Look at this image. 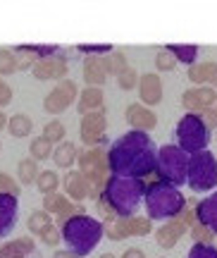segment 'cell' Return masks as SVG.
Returning <instances> with one entry per match:
<instances>
[{"instance_id":"obj_11","label":"cell","mask_w":217,"mask_h":258,"mask_svg":"<svg viewBox=\"0 0 217 258\" xmlns=\"http://www.w3.org/2000/svg\"><path fill=\"white\" fill-rule=\"evenodd\" d=\"M69 72V64L62 55H50V57H38L36 62L31 64V74L38 82H60Z\"/></svg>"},{"instance_id":"obj_3","label":"cell","mask_w":217,"mask_h":258,"mask_svg":"<svg viewBox=\"0 0 217 258\" xmlns=\"http://www.w3.org/2000/svg\"><path fill=\"white\" fill-rule=\"evenodd\" d=\"M60 234L67 249L77 253V256L86 258L89 253L98 249L100 239H103V222L96 220L93 215L86 213H72L67 220L60 225Z\"/></svg>"},{"instance_id":"obj_31","label":"cell","mask_w":217,"mask_h":258,"mask_svg":"<svg viewBox=\"0 0 217 258\" xmlns=\"http://www.w3.org/2000/svg\"><path fill=\"white\" fill-rule=\"evenodd\" d=\"M53 153V144L45 137H36L31 139V146H29V156L34 160H48V156Z\"/></svg>"},{"instance_id":"obj_35","label":"cell","mask_w":217,"mask_h":258,"mask_svg":"<svg viewBox=\"0 0 217 258\" xmlns=\"http://www.w3.org/2000/svg\"><path fill=\"white\" fill-rule=\"evenodd\" d=\"M64 134H67V129H64V124L60 120H50L45 122L43 127V137L50 141V144H60V141H64Z\"/></svg>"},{"instance_id":"obj_46","label":"cell","mask_w":217,"mask_h":258,"mask_svg":"<svg viewBox=\"0 0 217 258\" xmlns=\"http://www.w3.org/2000/svg\"><path fill=\"white\" fill-rule=\"evenodd\" d=\"M122 258H146V253L141 249H136V246H134V249H127V251H124V256H122Z\"/></svg>"},{"instance_id":"obj_45","label":"cell","mask_w":217,"mask_h":258,"mask_svg":"<svg viewBox=\"0 0 217 258\" xmlns=\"http://www.w3.org/2000/svg\"><path fill=\"white\" fill-rule=\"evenodd\" d=\"M79 50L86 53V55H105V53H110L112 48L110 46H79Z\"/></svg>"},{"instance_id":"obj_30","label":"cell","mask_w":217,"mask_h":258,"mask_svg":"<svg viewBox=\"0 0 217 258\" xmlns=\"http://www.w3.org/2000/svg\"><path fill=\"white\" fill-rule=\"evenodd\" d=\"M34 184L38 186V191L41 194L57 191V186H60V177H57V172H53V170H41Z\"/></svg>"},{"instance_id":"obj_33","label":"cell","mask_w":217,"mask_h":258,"mask_svg":"<svg viewBox=\"0 0 217 258\" xmlns=\"http://www.w3.org/2000/svg\"><path fill=\"white\" fill-rule=\"evenodd\" d=\"M38 239L43 241L45 246H50V249H55V246H60V241H62V234H60V227L55 225V222H50V225H45L43 230L36 234Z\"/></svg>"},{"instance_id":"obj_52","label":"cell","mask_w":217,"mask_h":258,"mask_svg":"<svg viewBox=\"0 0 217 258\" xmlns=\"http://www.w3.org/2000/svg\"><path fill=\"white\" fill-rule=\"evenodd\" d=\"M215 237H217V234H215ZM212 244H215V246H217V239H215V241H212Z\"/></svg>"},{"instance_id":"obj_5","label":"cell","mask_w":217,"mask_h":258,"mask_svg":"<svg viewBox=\"0 0 217 258\" xmlns=\"http://www.w3.org/2000/svg\"><path fill=\"white\" fill-rule=\"evenodd\" d=\"M186 186L196 194L217 189V158H215V153H210L208 148L189 153Z\"/></svg>"},{"instance_id":"obj_36","label":"cell","mask_w":217,"mask_h":258,"mask_svg":"<svg viewBox=\"0 0 217 258\" xmlns=\"http://www.w3.org/2000/svg\"><path fill=\"white\" fill-rule=\"evenodd\" d=\"M189 234H191V239L198 241V244H212V241H215V232L208 230L205 225H200L198 220L189 227Z\"/></svg>"},{"instance_id":"obj_17","label":"cell","mask_w":217,"mask_h":258,"mask_svg":"<svg viewBox=\"0 0 217 258\" xmlns=\"http://www.w3.org/2000/svg\"><path fill=\"white\" fill-rule=\"evenodd\" d=\"M19 218V199L15 194L0 191V237H8L15 230Z\"/></svg>"},{"instance_id":"obj_15","label":"cell","mask_w":217,"mask_h":258,"mask_svg":"<svg viewBox=\"0 0 217 258\" xmlns=\"http://www.w3.org/2000/svg\"><path fill=\"white\" fill-rule=\"evenodd\" d=\"M136 89H138V98H141V103L148 105V108H153V105H158V103H163V79H160V74L148 72V74H143V77H138Z\"/></svg>"},{"instance_id":"obj_10","label":"cell","mask_w":217,"mask_h":258,"mask_svg":"<svg viewBox=\"0 0 217 258\" xmlns=\"http://www.w3.org/2000/svg\"><path fill=\"white\" fill-rule=\"evenodd\" d=\"M108 132V112L105 110H91L82 115L79 122V137L84 146H100Z\"/></svg>"},{"instance_id":"obj_50","label":"cell","mask_w":217,"mask_h":258,"mask_svg":"<svg viewBox=\"0 0 217 258\" xmlns=\"http://www.w3.org/2000/svg\"><path fill=\"white\" fill-rule=\"evenodd\" d=\"M212 89H215V91H217V79H215V82H212Z\"/></svg>"},{"instance_id":"obj_20","label":"cell","mask_w":217,"mask_h":258,"mask_svg":"<svg viewBox=\"0 0 217 258\" xmlns=\"http://www.w3.org/2000/svg\"><path fill=\"white\" fill-rule=\"evenodd\" d=\"M193 213H196V220L200 225H205L208 230H212L217 234V191L208 194L200 203H196Z\"/></svg>"},{"instance_id":"obj_6","label":"cell","mask_w":217,"mask_h":258,"mask_svg":"<svg viewBox=\"0 0 217 258\" xmlns=\"http://www.w3.org/2000/svg\"><path fill=\"white\" fill-rule=\"evenodd\" d=\"M186 167H189V153L184 148H179L177 144H165L163 148H158L155 175L163 182L184 186L186 184Z\"/></svg>"},{"instance_id":"obj_42","label":"cell","mask_w":217,"mask_h":258,"mask_svg":"<svg viewBox=\"0 0 217 258\" xmlns=\"http://www.w3.org/2000/svg\"><path fill=\"white\" fill-rule=\"evenodd\" d=\"M200 117H203V122L208 124L210 132L217 129V110L215 108H205V110H200Z\"/></svg>"},{"instance_id":"obj_29","label":"cell","mask_w":217,"mask_h":258,"mask_svg":"<svg viewBox=\"0 0 217 258\" xmlns=\"http://www.w3.org/2000/svg\"><path fill=\"white\" fill-rule=\"evenodd\" d=\"M127 230L129 237H148V234H153V220L131 215V218H127Z\"/></svg>"},{"instance_id":"obj_41","label":"cell","mask_w":217,"mask_h":258,"mask_svg":"<svg viewBox=\"0 0 217 258\" xmlns=\"http://www.w3.org/2000/svg\"><path fill=\"white\" fill-rule=\"evenodd\" d=\"M96 208H98V213H100V218H103V222H105V220H112V218H117V215L112 213V208L108 206V201L103 199V194H100L98 199H96Z\"/></svg>"},{"instance_id":"obj_22","label":"cell","mask_w":217,"mask_h":258,"mask_svg":"<svg viewBox=\"0 0 217 258\" xmlns=\"http://www.w3.org/2000/svg\"><path fill=\"white\" fill-rule=\"evenodd\" d=\"M103 103H105V93L100 86H86L79 96H77V110L79 115L91 110H103Z\"/></svg>"},{"instance_id":"obj_2","label":"cell","mask_w":217,"mask_h":258,"mask_svg":"<svg viewBox=\"0 0 217 258\" xmlns=\"http://www.w3.org/2000/svg\"><path fill=\"white\" fill-rule=\"evenodd\" d=\"M100 194L117 218H131L138 213L141 203H143L146 184L141 177H124L110 172Z\"/></svg>"},{"instance_id":"obj_34","label":"cell","mask_w":217,"mask_h":258,"mask_svg":"<svg viewBox=\"0 0 217 258\" xmlns=\"http://www.w3.org/2000/svg\"><path fill=\"white\" fill-rule=\"evenodd\" d=\"M17 72V53L10 48H0V77H10Z\"/></svg>"},{"instance_id":"obj_21","label":"cell","mask_w":217,"mask_h":258,"mask_svg":"<svg viewBox=\"0 0 217 258\" xmlns=\"http://www.w3.org/2000/svg\"><path fill=\"white\" fill-rule=\"evenodd\" d=\"M36 253V244L31 239V234L27 237H17L15 241L0 244V258H27Z\"/></svg>"},{"instance_id":"obj_9","label":"cell","mask_w":217,"mask_h":258,"mask_svg":"<svg viewBox=\"0 0 217 258\" xmlns=\"http://www.w3.org/2000/svg\"><path fill=\"white\" fill-rule=\"evenodd\" d=\"M77 96H79V86L72 82V79H60L55 84V89L43 98V110L48 115H60L64 112L69 105L77 103Z\"/></svg>"},{"instance_id":"obj_43","label":"cell","mask_w":217,"mask_h":258,"mask_svg":"<svg viewBox=\"0 0 217 258\" xmlns=\"http://www.w3.org/2000/svg\"><path fill=\"white\" fill-rule=\"evenodd\" d=\"M12 103V89H10V84L3 82V77H0V108H5Z\"/></svg>"},{"instance_id":"obj_49","label":"cell","mask_w":217,"mask_h":258,"mask_svg":"<svg viewBox=\"0 0 217 258\" xmlns=\"http://www.w3.org/2000/svg\"><path fill=\"white\" fill-rule=\"evenodd\" d=\"M100 258H117V256H115V253H103Z\"/></svg>"},{"instance_id":"obj_26","label":"cell","mask_w":217,"mask_h":258,"mask_svg":"<svg viewBox=\"0 0 217 258\" xmlns=\"http://www.w3.org/2000/svg\"><path fill=\"white\" fill-rule=\"evenodd\" d=\"M165 48L177 57V62L193 64L198 60V46H193V43H170V46H165Z\"/></svg>"},{"instance_id":"obj_39","label":"cell","mask_w":217,"mask_h":258,"mask_svg":"<svg viewBox=\"0 0 217 258\" xmlns=\"http://www.w3.org/2000/svg\"><path fill=\"white\" fill-rule=\"evenodd\" d=\"M186 258H217V246L215 244H198V241H193V246H191Z\"/></svg>"},{"instance_id":"obj_8","label":"cell","mask_w":217,"mask_h":258,"mask_svg":"<svg viewBox=\"0 0 217 258\" xmlns=\"http://www.w3.org/2000/svg\"><path fill=\"white\" fill-rule=\"evenodd\" d=\"M77 165H79V172H82L89 184L93 186L96 196H100L103 186H105V179H108V153L100 146H84L79 153H77Z\"/></svg>"},{"instance_id":"obj_14","label":"cell","mask_w":217,"mask_h":258,"mask_svg":"<svg viewBox=\"0 0 217 258\" xmlns=\"http://www.w3.org/2000/svg\"><path fill=\"white\" fill-rule=\"evenodd\" d=\"M217 101V91L212 86H193V89H186L184 96H181V105L186 112H200L205 108H212Z\"/></svg>"},{"instance_id":"obj_19","label":"cell","mask_w":217,"mask_h":258,"mask_svg":"<svg viewBox=\"0 0 217 258\" xmlns=\"http://www.w3.org/2000/svg\"><path fill=\"white\" fill-rule=\"evenodd\" d=\"M108 67H105V60L103 55H86L84 60V79L89 86H103L108 82Z\"/></svg>"},{"instance_id":"obj_23","label":"cell","mask_w":217,"mask_h":258,"mask_svg":"<svg viewBox=\"0 0 217 258\" xmlns=\"http://www.w3.org/2000/svg\"><path fill=\"white\" fill-rule=\"evenodd\" d=\"M189 79L196 86H212L217 79V62H193L189 64Z\"/></svg>"},{"instance_id":"obj_37","label":"cell","mask_w":217,"mask_h":258,"mask_svg":"<svg viewBox=\"0 0 217 258\" xmlns=\"http://www.w3.org/2000/svg\"><path fill=\"white\" fill-rule=\"evenodd\" d=\"M177 64H179L177 62V57H174L167 48H163V50L155 53V67H158V72H172Z\"/></svg>"},{"instance_id":"obj_28","label":"cell","mask_w":217,"mask_h":258,"mask_svg":"<svg viewBox=\"0 0 217 258\" xmlns=\"http://www.w3.org/2000/svg\"><path fill=\"white\" fill-rule=\"evenodd\" d=\"M103 60H105V67H108L110 77H117V74H122L129 67V60L122 50H110V53L103 55Z\"/></svg>"},{"instance_id":"obj_27","label":"cell","mask_w":217,"mask_h":258,"mask_svg":"<svg viewBox=\"0 0 217 258\" xmlns=\"http://www.w3.org/2000/svg\"><path fill=\"white\" fill-rule=\"evenodd\" d=\"M38 160H34V158L29 156L24 158V160H19V165H17V179H19V184H34L36 182V177H38Z\"/></svg>"},{"instance_id":"obj_24","label":"cell","mask_w":217,"mask_h":258,"mask_svg":"<svg viewBox=\"0 0 217 258\" xmlns=\"http://www.w3.org/2000/svg\"><path fill=\"white\" fill-rule=\"evenodd\" d=\"M77 153H79V148L74 146L72 141H60L57 146H53V163L57 167H62V170H69V167L77 163Z\"/></svg>"},{"instance_id":"obj_44","label":"cell","mask_w":217,"mask_h":258,"mask_svg":"<svg viewBox=\"0 0 217 258\" xmlns=\"http://www.w3.org/2000/svg\"><path fill=\"white\" fill-rule=\"evenodd\" d=\"M19 53H24V50H19ZM38 57L36 55H31V53H24V55H17V70L19 72H24V70H29V67H31V64L36 62Z\"/></svg>"},{"instance_id":"obj_47","label":"cell","mask_w":217,"mask_h":258,"mask_svg":"<svg viewBox=\"0 0 217 258\" xmlns=\"http://www.w3.org/2000/svg\"><path fill=\"white\" fill-rule=\"evenodd\" d=\"M53 258H82V256H77V253H72V251H69V249H67V251H55V253H53Z\"/></svg>"},{"instance_id":"obj_16","label":"cell","mask_w":217,"mask_h":258,"mask_svg":"<svg viewBox=\"0 0 217 258\" xmlns=\"http://www.w3.org/2000/svg\"><path fill=\"white\" fill-rule=\"evenodd\" d=\"M153 232H155V241H158L160 249H174L177 241L189 232V225H184L179 218H172V220H163V225Z\"/></svg>"},{"instance_id":"obj_18","label":"cell","mask_w":217,"mask_h":258,"mask_svg":"<svg viewBox=\"0 0 217 258\" xmlns=\"http://www.w3.org/2000/svg\"><path fill=\"white\" fill-rule=\"evenodd\" d=\"M124 117H127L129 127L131 129H143V132H151L155 129L158 124V117H155V112L143 105V103H131L127 105V112H124Z\"/></svg>"},{"instance_id":"obj_7","label":"cell","mask_w":217,"mask_h":258,"mask_svg":"<svg viewBox=\"0 0 217 258\" xmlns=\"http://www.w3.org/2000/svg\"><path fill=\"white\" fill-rule=\"evenodd\" d=\"M174 137H177V146L179 148H184L186 153H196V151L208 148L212 134H210L208 124L203 122L200 112H186V115H181V120L177 122Z\"/></svg>"},{"instance_id":"obj_4","label":"cell","mask_w":217,"mask_h":258,"mask_svg":"<svg viewBox=\"0 0 217 258\" xmlns=\"http://www.w3.org/2000/svg\"><path fill=\"white\" fill-rule=\"evenodd\" d=\"M143 201H146V213L151 220H172L177 218L184 208H186V196L181 194L179 186L170 184V182H151L146 184V194H143Z\"/></svg>"},{"instance_id":"obj_48","label":"cell","mask_w":217,"mask_h":258,"mask_svg":"<svg viewBox=\"0 0 217 258\" xmlns=\"http://www.w3.org/2000/svg\"><path fill=\"white\" fill-rule=\"evenodd\" d=\"M5 127H8V115H5V112L0 110V132H3Z\"/></svg>"},{"instance_id":"obj_53","label":"cell","mask_w":217,"mask_h":258,"mask_svg":"<svg viewBox=\"0 0 217 258\" xmlns=\"http://www.w3.org/2000/svg\"><path fill=\"white\" fill-rule=\"evenodd\" d=\"M0 148H3V144H0Z\"/></svg>"},{"instance_id":"obj_40","label":"cell","mask_w":217,"mask_h":258,"mask_svg":"<svg viewBox=\"0 0 217 258\" xmlns=\"http://www.w3.org/2000/svg\"><path fill=\"white\" fill-rule=\"evenodd\" d=\"M0 191L19 196V182H17V179H12L8 172H0Z\"/></svg>"},{"instance_id":"obj_32","label":"cell","mask_w":217,"mask_h":258,"mask_svg":"<svg viewBox=\"0 0 217 258\" xmlns=\"http://www.w3.org/2000/svg\"><path fill=\"white\" fill-rule=\"evenodd\" d=\"M53 222V218H50V213L48 211H34L31 215H29V220H27V230H29V234H38V232L43 230L45 225H50Z\"/></svg>"},{"instance_id":"obj_1","label":"cell","mask_w":217,"mask_h":258,"mask_svg":"<svg viewBox=\"0 0 217 258\" xmlns=\"http://www.w3.org/2000/svg\"><path fill=\"white\" fill-rule=\"evenodd\" d=\"M155 163L158 146L143 129H129L108 148V170L112 175L146 179L155 172Z\"/></svg>"},{"instance_id":"obj_13","label":"cell","mask_w":217,"mask_h":258,"mask_svg":"<svg viewBox=\"0 0 217 258\" xmlns=\"http://www.w3.org/2000/svg\"><path fill=\"white\" fill-rule=\"evenodd\" d=\"M43 211H48L50 215H57V227L62 225L72 213H79V211H84L79 203H74L72 199H67L64 194H60V191H50V194H43Z\"/></svg>"},{"instance_id":"obj_38","label":"cell","mask_w":217,"mask_h":258,"mask_svg":"<svg viewBox=\"0 0 217 258\" xmlns=\"http://www.w3.org/2000/svg\"><path fill=\"white\" fill-rule=\"evenodd\" d=\"M138 77L141 74L136 72L134 67H127L122 74H117V86L122 91H131V89H136V84H138Z\"/></svg>"},{"instance_id":"obj_12","label":"cell","mask_w":217,"mask_h":258,"mask_svg":"<svg viewBox=\"0 0 217 258\" xmlns=\"http://www.w3.org/2000/svg\"><path fill=\"white\" fill-rule=\"evenodd\" d=\"M60 184H62V189L67 191L64 196H67V199H72L74 203L89 201V199H93V201H96V199H98V196H96V191H93V186L89 184V179H86L79 170H69Z\"/></svg>"},{"instance_id":"obj_25","label":"cell","mask_w":217,"mask_h":258,"mask_svg":"<svg viewBox=\"0 0 217 258\" xmlns=\"http://www.w3.org/2000/svg\"><path fill=\"white\" fill-rule=\"evenodd\" d=\"M10 132V137L15 139H24L29 137L31 132H34V122H31V117L29 115H24V112H17V115H12L8 120V127H5Z\"/></svg>"},{"instance_id":"obj_51","label":"cell","mask_w":217,"mask_h":258,"mask_svg":"<svg viewBox=\"0 0 217 258\" xmlns=\"http://www.w3.org/2000/svg\"><path fill=\"white\" fill-rule=\"evenodd\" d=\"M212 108H215V110H217V101H215V105H212Z\"/></svg>"}]
</instances>
